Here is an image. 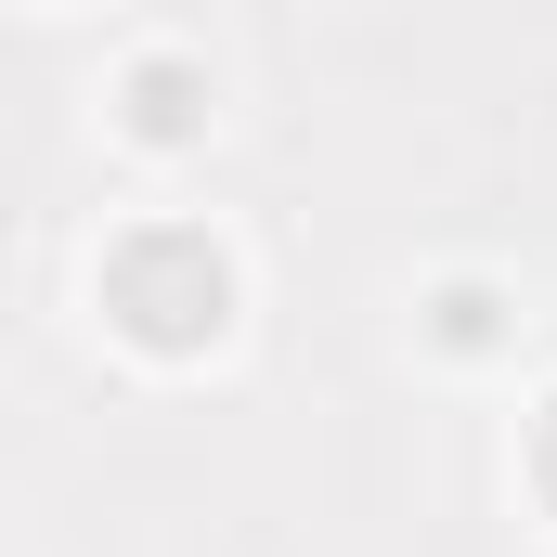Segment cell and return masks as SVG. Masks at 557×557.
Segmentation results:
<instances>
[{"mask_svg": "<svg viewBox=\"0 0 557 557\" xmlns=\"http://www.w3.org/2000/svg\"><path fill=\"white\" fill-rule=\"evenodd\" d=\"M131 104H143V131L169 143V131H195V78H182V65H143L131 78Z\"/></svg>", "mask_w": 557, "mask_h": 557, "instance_id": "obj_1", "label": "cell"}]
</instances>
